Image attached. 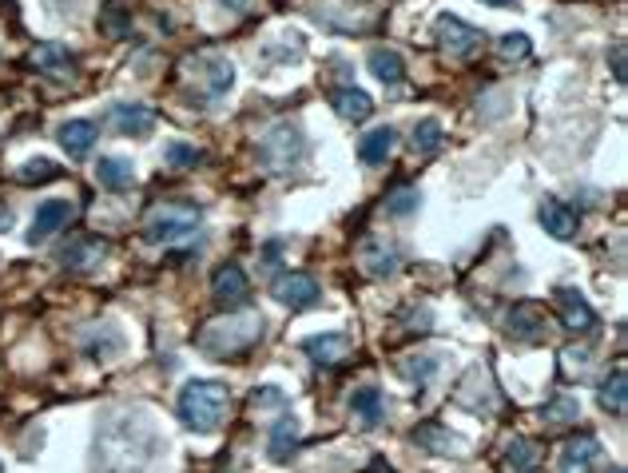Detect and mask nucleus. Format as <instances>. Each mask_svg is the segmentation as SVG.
<instances>
[{
    "instance_id": "nucleus-1",
    "label": "nucleus",
    "mask_w": 628,
    "mask_h": 473,
    "mask_svg": "<svg viewBox=\"0 0 628 473\" xmlns=\"http://www.w3.org/2000/svg\"><path fill=\"white\" fill-rule=\"evenodd\" d=\"M159 434L148 414L140 410H120L108 414L100 434H96V466L100 473H144L156 458Z\"/></svg>"
},
{
    "instance_id": "nucleus-2",
    "label": "nucleus",
    "mask_w": 628,
    "mask_h": 473,
    "mask_svg": "<svg viewBox=\"0 0 628 473\" xmlns=\"http://www.w3.org/2000/svg\"><path fill=\"white\" fill-rule=\"evenodd\" d=\"M227 406H231V390L215 378H195L179 390V402H175V414L187 430L195 434H215L227 418Z\"/></svg>"
},
{
    "instance_id": "nucleus-3",
    "label": "nucleus",
    "mask_w": 628,
    "mask_h": 473,
    "mask_svg": "<svg viewBox=\"0 0 628 473\" xmlns=\"http://www.w3.org/2000/svg\"><path fill=\"white\" fill-rule=\"evenodd\" d=\"M259 338H263V315H259V311H247V307L231 311L227 318L207 322V326L195 334L199 350L211 354V358H235V354L251 350Z\"/></svg>"
},
{
    "instance_id": "nucleus-4",
    "label": "nucleus",
    "mask_w": 628,
    "mask_h": 473,
    "mask_svg": "<svg viewBox=\"0 0 628 473\" xmlns=\"http://www.w3.org/2000/svg\"><path fill=\"white\" fill-rule=\"evenodd\" d=\"M199 223H203V207H195V203H167L148 219L144 243H152V247L183 243V239H191L199 231Z\"/></svg>"
},
{
    "instance_id": "nucleus-5",
    "label": "nucleus",
    "mask_w": 628,
    "mask_h": 473,
    "mask_svg": "<svg viewBox=\"0 0 628 473\" xmlns=\"http://www.w3.org/2000/svg\"><path fill=\"white\" fill-rule=\"evenodd\" d=\"M307 152V140H303V128L299 124H275L263 140H259V163L271 171V175H287Z\"/></svg>"
},
{
    "instance_id": "nucleus-6",
    "label": "nucleus",
    "mask_w": 628,
    "mask_h": 473,
    "mask_svg": "<svg viewBox=\"0 0 628 473\" xmlns=\"http://www.w3.org/2000/svg\"><path fill=\"white\" fill-rule=\"evenodd\" d=\"M434 36H438V44H442L450 56H458V60L473 56V52L485 44V32H481V28H473V24H466L462 16H438Z\"/></svg>"
},
{
    "instance_id": "nucleus-7",
    "label": "nucleus",
    "mask_w": 628,
    "mask_h": 473,
    "mask_svg": "<svg viewBox=\"0 0 628 473\" xmlns=\"http://www.w3.org/2000/svg\"><path fill=\"white\" fill-rule=\"evenodd\" d=\"M358 267H362L370 279H390V275H398V267H402V251H398V243L370 235V239H362V247H358Z\"/></svg>"
},
{
    "instance_id": "nucleus-8",
    "label": "nucleus",
    "mask_w": 628,
    "mask_h": 473,
    "mask_svg": "<svg viewBox=\"0 0 628 473\" xmlns=\"http://www.w3.org/2000/svg\"><path fill=\"white\" fill-rule=\"evenodd\" d=\"M271 295H275V303H283L291 311H307V307L318 303V283H314L307 271H283L271 283Z\"/></svg>"
},
{
    "instance_id": "nucleus-9",
    "label": "nucleus",
    "mask_w": 628,
    "mask_h": 473,
    "mask_svg": "<svg viewBox=\"0 0 628 473\" xmlns=\"http://www.w3.org/2000/svg\"><path fill=\"white\" fill-rule=\"evenodd\" d=\"M211 295H215V303L227 307V311L247 307V299H251V283H247L243 267H239V263H223V267L215 271V279H211Z\"/></svg>"
},
{
    "instance_id": "nucleus-10",
    "label": "nucleus",
    "mask_w": 628,
    "mask_h": 473,
    "mask_svg": "<svg viewBox=\"0 0 628 473\" xmlns=\"http://www.w3.org/2000/svg\"><path fill=\"white\" fill-rule=\"evenodd\" d=\"M597 462H601V442H597L593 434H577V438L565 442L557 473H593Z\"/></svg>"
},
{
    "instance_id": "nucleus-11",
    "label": "nucleus",
    "mask_w": 628,
    "mask_h": 473,
    "mask_svg": "<svg viewBox=\"0 0 628 473\" xmlns=\"http://www.w3.org/2000/svg\"><path fill=\"white\" fill-rule=\"evenodd\" d=\"M108 120L120 136H132V140H144L156 128V112L148 104H112Z\"/></svg>"
},
{
    "instance_id": "nucleus-12",
    "label": "nucleus",
    "mask_w": 628,
    "mask_h": 473,
    "mask_svg": "<svg viewBox=\"0 0 628 473\" xmlns=\"http://www.w3.org/2000/svg\"><path fill=\"white\" fill-rule=\"evenodd\" d=\"M557 311H561V322L569 334H589L597 326V311L585 303V295H577L573 287H561L557 291Z\"/></svg>"
},
{
    "instance_id": "nucleus-13",
    "label": "nucleus",
    "mask_w": 628,
    "mask_h": 473,
    "mask_svg": "<svg viewBox=\"0 0 628 473\" xmlns=\"http://www.w3.org/2000/svg\"><path fill=\"white\" fill-rule=\"evenodd\" d=\"M68 219H72V203H68V199H48V203H40L36 215H32V227H28V243L52 239Z\"/></svg>"
},
{
    "instance_id": "nucleus-14",
    "label": "nucleus",
    "mask_w": 628,
    "mask_h": 473,
    "mask_svg": "<svg viewBox=\"0 0 628 473\" xmlns=\"http://www.w3.org/2000/svg\"><path fill=\"white\" fill-rule=\"evenodd\" d=\"M537 219H541V227H545L553 239H573V235L581 231V215H577L573 207H565L561 199H541Z\"/></svg>"
},
{
    "instance_id": "nucleus-15",
    "label": "nucleus",
    "mask_w": 628,
    "mask_h": 473,
    "mask_svg": "<svg viewBox=\"0 0 628 473\" xmlns=\"http://www.w3.org/2000/svg\"><path fill=\"white\" fill-rule=\"evenodd\" d=\"M303 354L314 358L318 366H338L346 354H350V338L342 330H326V334H311L303 342Z\"/></svg>"
},
{
    "instance_id": "nucleus-16",
    "label": "nucleus",
    "mask_w": 628,
    "mask_h": 473,
    "mask_svg": "<svg viewBox=\"0 0 628 473\" xmlns=\"http://www.w3.org/2000/svg\"><path fill=\"white\" fill-rule=\"evenodd\" d=\"M32 64H36V72H44L52 80H72L76 76V56L64 44H36Z\"/></svg>"
},
{
    "instance_id": "nucleus-17",
    "label": "nucleus",
    "mask_w": 628,
    "mask_h": 473,
    "mask_svg": "<svg viewBox=\"0 0 628 473\" xmlns=\"http://www.w3.org/2000/svg\"><path fill=\"white\" fill-rule=\"evenodd\" d=\"M104 255H108V243L96 239V235H84V239H76L72 247H64L60 263H64L68 271H96Z\"/></svg>"
},
{
    "instance_id": "nucleus-18",
    "label": "nucleus",
    "mask_w": 628,
    "mask_h": 473,
    "mask_svg": "<svg viewBox=\"0 0 628 473\" xmlns=\"http://www.w3.org/2000/svg\"><path fill=\"white\" fill-rule=\"evenodd\" d=\"M299 450V422L291 418V414H283L271 430H267V458L271 462H291V454Z\"/></svg>"
},
{
    "instance_id": "nucleus-19",
    "label": "nucleus",
    "mask_w": 628,
    "mask_h": 473,
    "mask_svg": "<svg viewBox=\"0 0 628 473\" xmlns=\"http://www.w3.org/2000/svg\"><path fill=\"white\" fill-rule=\"evenodd\" d=\"M60 148L68 152L72 159H84L92 152V144H96V136H100V128L92 124V120H68V124H60Z\"/></svg>"
},
{
    "instance_id": "nucleus-20",
    "label": "nucleus",
    "mask_w": 628,
    "mask_h": 473,
    "mask_svg": "<svg viewBox=\"0 0 628 473\" xmlns=\"http://www.w3.org/2000/svg\"><path fill=\"white\" fill-rule=\"evenodd\" d=\"M330 108H334L342 120L362 124V120L374 112V100H370L362 88H334V92H330Z\"/></svg>"
},
{
    "instance_id": "nucleus-21",
    "label": "nucleus",
    "mask_w": 628,
    "mask_h": 473,
    "mask_svg": "<svg viewBox=\"0 0 628 473\" xmlns=\"http://www.w3.org/2000/svg\"><path fill=\"white\" fill-rule=\"evenodd\" d=\"M501 470L505 473H537L541 470V446L529 442V438H513V442L505 446Z\"/></svg>"
},
{
    "instance_id": "nucleus-22",
    "label": "nucleus",
    "mask_w": 628,
    "mask_h": 473,
    "mask_svg": "<svg viewBox=\"0 0 628 473\" xmlns=\"http://www.w3.org/2000/svg\"><path fill=\"white\" fill-rule=\"evenodd\" d=\"M96 179H100V187H108V191H128V187L136 183V167H132V159H124V156H104L96 163Z\"/></svg>"
},
{
    "instance_id": "nucleus-23",
    "label": "nucleus",
    "mask_w": 628,
    "mask_h": 473,
    "mask_svg": "<svg viewBox=\"0 0 628 473\" xmlns=\"http://www.w3.org/2000/svg\"><path fill=\"white\" fill-rule=\"evenodd\" d=\"M350 410H354V418H358L362 426H378V422L386 418L382 390H378V386H358V390L350 394Z\"/></svg>"
},
{
    "instance_id": "nucleus-24",
    "label": "nucleus",
    "mask_w": 628,
    "mask_h": 473,
    "mask_svg": "<svg viewBox=\"0 0 628 473\" xmlns=\"http://www.w3.org/2000/svg\"><path fill=\"white\" fill-rule=\"evenodd\" d=\"M394 144H398V132H394V128H374V132H366V136H362V144H358V159H362V163H370V167H378V163H386V159H390Z\"/></svg>"
},
{
    "instance_id": "nucleus-25",
    "label": "nucleus",
    "mask_w": 628,
    "mask_h": 473,
    "mask_svg": "<svg viewBox=\"0 0 628 473\" xmlns=\"http://www.w3.org/2000/svg\"><path fill=\"white\" fill-rule=\"evenodd\" d=\"M625 402H628V370L617 362L613 370H609V378L601 382V410H609V414H625Z\"/></svg>"
},
{
    "instance_id": "nucleus-26",
    "label": "nucleus",
    "mask_w": 628,
    "mask_h": 473,
    "mask_svg": "<svg viewBox=\"0 0 628 473\" xmlns=\"http://www.w3.org/2000/svg\"><path fill=\"white\" fill-rule=\"evenodd\" d=\"M231 84H235V68L227 64V60H207L203 64V80H199V88H203V96L207 100H219L223 92H231Z\"/></svg>"
},
{
    "instance_id": "nucleus-27",
    "label": "nucleus",
    "mask_w": 628,
    "mask_h": 473,
    "mask_svg": "<svg viewBox=\"0 0 628 473\" xmlns=\"http://www.w3.org/2000/svg\"><path fill=\"white\" fill-rule=\"evenodd\" d=\"M505 326H509V334H517V338H541L545 334V318L541 311L533 307V303H517L509 318H505Z\"/></svg>"
},
{
    "instance_id": "nucleus-28",
    "label": "nucleus",
    "mask_w": 628,
    "mask_h": 473,
    "mask_svg": "<svg viewBox=\"0 0 628 473\" xmlns=\"http://www.w3.org/2000/svg\"><path fill=\"white\" fill-rule=\"evenodd\" d=\"M104 334H108V326L80 334V346H84V354H88L92 362H104V358H112V354L124 350V334H120V330H112V338H104Z\"/></svg>"
},
{
    "instance_id": "nucleus-29",
    "label": "nucleus",
    "mask_w": 628,
    "mask_h": 473,
    "mask_svg": "<svg viewBox=\"0 0 628 473\" xmlns=\"http://www.w3.org/2000/svg\"><path fill=\"white\" fill-rule=\"evenodd\" d=\"M366 64H370V72H374L382 84H402V80H406V64H402V56H398L394 48H374Z\"/></svg>"
},
{
    "instance_id": "nucleus-30",
    "label": "nucleus",
    "mask_w": 628,
    "mask_h": 473,
    "mask_svg": "<svg viewBox=\"0 0 628 473\" xmlns=\"http://www.w3.org/2000/svg\"><path fill=\"white\" fill-rule=\"evenodd\" d=\"M414 442H418L422 450H430V454H454V450H462V442L450 438V430L438 426V422H422V426L414 430Z\"/></svg>"
},
{
    "instance_id": "nucleus-31",
    "label": "nucleus",
    "mask_w": 628,
    "mask_h": 473,
    "mask_svg": "<svg viewBox=\"0 0 628 473\" xmlns=\"http://www.w3.org/2000/svg\"><path fill=\"white\" fill-rule=\"evenodd\" d=\"M442 144H446V132H442L438 120H418V124H414V132H410V148H414L418 156H434Z\"/></svg>"
},
{
    "instance_id": "nucleus-32",
    "label": "nucleus",
    "mask_w": 628,
    "mask_h": 473,
    "mask_svg": "<svg viewBox=\"0 0 628 473\" xmlns=\"http://www.w3.org/2000/svg\"><path fill=\"white\" fill-rule=\"evenodd\" d=\"M100 32H104V36H112V40L128 36V32H132V12H128L120 0H108V4H104V12H100Z\"/></svg>"
},
{
    "instance_id": "nucleus-33",
    "label": "nucleus",
    "mask_w": 628,
    "mask_h": 473,
    "mask_svg": "<svg viewBox=\"0 0 628 473\" xmlns=\"http://www.w3.org/2000/svg\"><path fill=\"white\" fill-rule=\"evenodd\" d=\"M577 414H581V402L569 398V394H557L549 406H541L545 426H569V422H577Z\"/></svg>"
},
{
    "instance_id": "nucleus-34",
    "label": "nucleus",
    "mask_w": 628,
    "mask_h": 473,
    "mask_svg": "<svg viewBox=\"0 0 628 473\" xmlns=\"http://www.w3.org/2000/svg\"><path fill=\"white\" fill-rule=\"evenodd\" d=\"M422 207V191L418 187H394L390 195H386V215H394V219H406V215H414Z\"/></svg>"
},
{
    "instance_id": "nucleus-35",
    "label": "nucleus",
    "mask_w": 628,
    "mask_h": 473,
    "mask_svg": "<svg viewBox=\"0 0 628 473\" xmlns=\"http://www.w3.org/2000/svg\"><path fill=\"white\" fill-rule=\"evenodd\" d=\"M60 175V163H52V159H28L20 171H16V179L24 183V187H32V183H52Z\"/></svg>"
},
{
    "instance_id": "nucleus-36",
    "label": "nucleus",
    "mask_w": 628,
    "mask_h": 473,
    "mask_svg": "<svg viewBox=\"0 0 628 473\" xmlns=\"http://www.w3.org/2000/svg\"><path fill=\"white\" fill-rule=\"evenodd\" d=\"M438 362H442L438 354H414V358H406V362H402L398 370H402L406 378H414L418 386H426V382H430V378L438 374Z\"/></svg>"
},
{
    "instance_id": "nucleus-37",
    "label": "nucleus",
    "mask_w": 628,
    "mask_h": 473,
    "mask_svg": "<svg viewBox=\"0 0 628 473\" xmlns=\"http://www.w3.org/2000/svg\"><path fill=\"white\" fill-rule=\"evenodd\" d=\"M529 48H533V44H529V36H521V32H509V36L497 40V56H501V60H525Z\"/></svg>"
},
{
    "instance_id": "nucleus-38",
    "label": "nucleus",
    "mask_w": 628,
    "mask_h": 473,
    "mask_svg": "<svg viewBox=\"0 0 628 473\" xmlns=\"http://www.w3.org/2000/svg\"><path fill=\"white\" fill-rule=\"evenodd\" d=\"M199 159H203V152L195 144H167V152H163L167 167H195Z\"/></svg>"
},
{
    "instance_id": "nucleus-39",
    "label": "nucleus",
    "mask_w": 628,
    "mask_h": 473,
    "mask_svg": "<svg viewBox=\"0 0 628 473\" xmlns=\"http://www.w3.org/2000/svg\"><path fill=\"white\" fill-rule=\"evenodd\" d=\"M283 402H287V394H283L279 386H255V390H251V406H255V410H279Z\"/></svg>"
},
{
    "instance_id": "nucleus-40",
    "label": "nucleus",
    "mask_w": 628,
    "mask_h": 473,
    "mask_svg": "<svg viewBox=\"0 0 628 473\" xmlns=\"http://www.w3.org/2000/svg\"><path fill=\"white\" fill-rule=\"evenodd\" d=\"M609 60H613V80H617V84H625V80H628L625 44H613V48H609Z\"/></svg>"
},
{
    "instance_id": "nucleus-41",
    "label": "nucleus",
    "mask_w": 628,
    "mask_h": 473,
    "mask_svg": "<svg viewBox=\"0 0 628 473\" xmlns=\"http://www.w3.org/2000/svg\"><path fill=\"white\" fill-rule=\"evenodd\" d=\"M12 223H16V215L8 211V203H0V235H4V231H12Z\"/></svg>"
},
{
    "instance_id": "nucleus-42",
    "label": "nucleus",
    "mask_w": 628,
    "mask_h": 473,
    "mask_svg": "<svg viewBox=\"0 0 628 473\" xmlns=\"http://www.w3.org/2000/svg\"><path fill=\"white\" fill-rule=\"evenodd\" d=\"M366 473H394V470H390V466H386L382 458H374V462H370V470H366Z\"/></svg>"
},
{
    "instance_id": "nucleus-43",
    "label": "nucleus",
    "mask_w": 628,
    "mask_h": 473,
    "mask_svg": "<svg viewBox=\"0 0 628 473\" xmlns=\"http://www.w3.org/2000/svg\"><path fill=\"white\" fill-rule=\"evenodd\" d=\"M223 4H227V8H247L251 0H223Z\"/></svg>"
},
{
    "instance_id": "nucleus-44",
    "label": "nucleus",
    "mask_w": 628,
    "mask_h": 473,
    "mask_svg": "<svg viewBox=\"0 0 628 473\" xmlns=\"http://www.w3.org/2000/svg\"><path fill=\"white\" fill-rule=\"evenodd\" d=\"M481 4H509V0H481Z\"/></svg>"
},
{
    "instance_id": "nucleus-45",
    "label": "nucleus",
    "mask_w": 628,
    "mask_h": 473,
    "mask_svg": "<svg viewBox=\"0 0 628 473\" xmlns=\"http://www.w3.org/2000/svg\"><path fill=\"white\" fill-rule=\"evenodd\" d=\"M609 473H625V466H613V470H609Z\"/></svg>"
}]
</instances>
